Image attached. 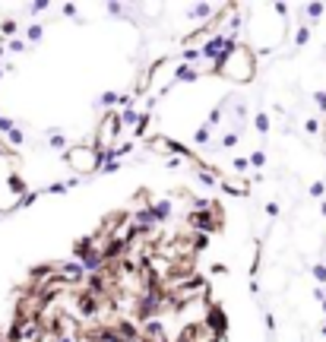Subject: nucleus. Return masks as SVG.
I'll list each match as a JSON object with an SVG mask.
<instances>
[{
  "mask_svg": "<svg viewBox=\"0 0 326 342\" xmlns=\"http://www.w3.org/2000/svg\"><path fill=\"white\" fill-rule=\"evenodd\" d=\"M257 73V57L250 48H244V45H238V48H231L228 54L218 60V76L231 79V83H250Z\"/></svg>",
  "mask_w": 326,
  "mask_h": 342,
  "instance_id": "obj_1",
  "label": "nucleus"
},
{
  "mask_svg": "<svg viewBox=\"0 0 326 342\" xmlns=\"http://www.w3.org/2000/svg\"><path fill=\"white\" fill-rule=\"evenodd\" d=\"M98 162H102L98 146H73V149L66 152V165L76 174H92L98 168Z\"/></svg>",
  "mask_w": 326,
  "mask_h": 342,
  "instance_id": "obj_2",
  "label": "nucleus"
},
{
  "mask_svg": "<svg viewBox=\"0 0 326 342\" xmlns=\"http://www.w3.org/2000/svg\"><path fill=\"white\" fill-rule=\"evenodd\" d=\"M114 133H117V117H105L102 127H98V149L114 143Z\"/></svg>",
  "mask_w": 326,
  "mask_h": 342,
  "instance_id": "obj_3",
  "label": "nucleus"
},
{
  "mask_svg": "<svg viewBox=\"0 0 326 342\" xmlns=\"http://www.w3.org/2000/svg\"><path fill=\"white\" fill-rule=\"evenodd\" d=\"M323 143H326V124H323Z\"/></svg>",
  "mask_w": 326,
  "mask_h": 342,
  "instance_id": "obj_4",
  "label": "nucleus"
}]
</instances>
